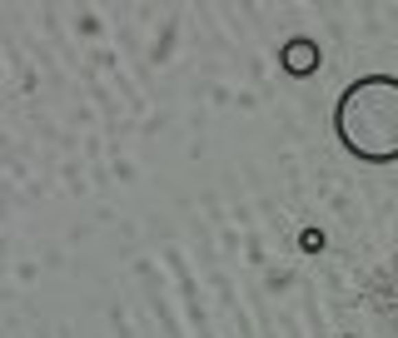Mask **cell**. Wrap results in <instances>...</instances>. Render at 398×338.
<instances>
[{
    "instance_id": "cell-1",
    "label": "cell",
    "mask_w": 398,
    "mask_h": 338,
    "mask_svg": "<svg viewBox=\"0 0 398 338\" xmlns=\"http://www.w3.org/2000/svg\"><path fill=\"white\" fill-rule=\"evenodd\" d=\"M339 135L364 159L398 155V80H364L339 104Z\"/></svg>"
},
{
    "instance_id": "cell-2",
    "label": "cell",
    "mask_w": 398,
    "mask_h": 338,
    "mask_svg": "<svg viewBox=\"0 0 398 338\" xmlns=\"http://www.w3.org/2000/svg\"><path fill=\"white\" fill-rule=\"evenodd\" d=\"M313 60H319V45H313V40H294V45H284V65L294 70V75H309Z\"/></svg>"
},
{
    "instance_id": "cell-3",
    "label": "cell",
    "mask_w": 398,
    "mask_h": 338,
    "mask_svg": "<svg viewBox=\"0 0 398 338\" xmlns=\"http://www.w3.org/2000/svg\"><path fill=\"white\" fill-rule=\"evenodd\" d=\"M304 249H309V254L324 249V234H319V229H304Z\"/></svg>"
}]
</instances>
